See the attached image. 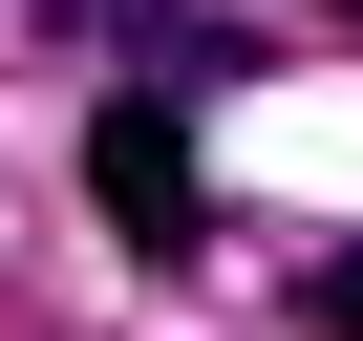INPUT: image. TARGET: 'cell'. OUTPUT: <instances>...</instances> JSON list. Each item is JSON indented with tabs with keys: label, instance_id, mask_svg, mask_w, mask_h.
Listing matches in <instances>:
<instances>
[{
	"label": "cell",
	"instance_id": "cell-1",
	"mask_svg": "<svg viewBox=\"0 0 363 341\" xmlns=\"http://www.w3.org/2000/svg\"><path fill=\"white\" fill-rule=\"evenodd\" d=\"M86 214H107L150 277L214 256V170H193V128H171V86H107V107H86Z\"/></svg>",
	"mask_w": 363,
	"mask_h": 341
},
{
	"label": "cell",
	"instance_id": "cell-2",
	"mask_svg": "<svg viewBox=\"0 0 363 341\" xmlns=\"http://www.w3.org/2000/svg\"><path fill=\"white\" fill-rule=\"evenodd\" d=\"M299 341H363V235H342V256H299Z\"/></svg>",
	"mask_w": 363,
	"mask_h": 341
},
{
	"label": "cell",
	"instance_id": "cell-3",
	"mask_svg": "<svg viewBox=\"0 0 363 341\" xmlns=\"http://www.w3.org/2000/svg\"><path fill=\"white\" fill-rule=\"evenodd\" d=\"M342 22H363V0H342Z\"/></svg>",
	"mask_w": 363,
	"mask_h": 341
}]
</instances>
